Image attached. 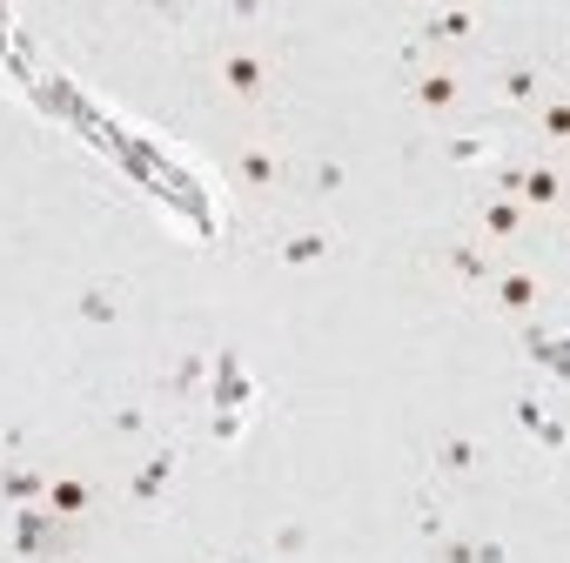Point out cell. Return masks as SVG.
I'll list each match as a JSON object with an SVG mask.
<instances>
[{
  "mask_svg": "<svg viewBox=\"0 0 570 563\" xmlns=\"http://www.w3.org/2000/svg\"><path fill=\"white\" fill-rule=\"evenodd\" d=\"M323 248H330V235H323V228H309V235H296L289 248H282V255H289V261H316Z\"/></svg>",
  "mask_w": 570,
  "mask_h": 563,
  "instance_id": "obj_14",
  "label": "cell"
},
{
  "mask_svg": "<svg viewBox=\"0 0 570 563\" xmlns=\"http://www.w3.org/2000/svg\"><path fill=\"white\" fill-rule=\"evenodd\" d=\"M48 490V470H28V463H0V503L8 510H35Z\"/></svg>",
  "mask_w": 570,
  "mask_h": 563,
  "instance_id": "obj_11",
  "label": "cell"
},
{
  "mask_svg": "<svg viewBox=\"0 0 570 563\" xmlns=\"http://www.w3.org/2000/svg\"><path fill=\"white\" fill-rule=\"evenodd\" d=\"M537 135H543V141H563V135H570V101H563V95L537 101Z\"/></svg>",
  "mask_w": 570,
  "mask_h": 563,
  "instance_id": "obj_13",
  "label": "cell"
},
{
  "mask_svg": "<svg viewBox=\"0 0 570 563\" xmlns=\"http://www.w3.org/2000/svg\"><path fill=\"white\" fill-rule=\"evenodd\" d=\"M523 228H530V208H523V201H510V195H483V208H476V241H483V248L523 241Z\"/></svg>",
  "mask_w": 570,
  "mask_h": 563,
  "instance_id": "obj_7",
  "label": "cell"
},
{
  "mask_svg": "<svg viewBox=\"0 0 570 563\" xmlns=\"http://www.w3.org/2000/svg\"><path fill=\"white\" fill-rule=\"evenodd\" d=\"M483 296H490L497 316H517V323H523V316L543 309V275H537V268H497Z\"/></svg>",
  "mask_w": 570,
  "mask_h": 563,
  "instance_id": "obj_6",
  "label": "cell"
},
{
  "mask_svg": "<svg viewBox=\"0 0 570 563\" xmlns=\"http://www.w3.org/2000/svg\"><path fill=\"white\" fill-rule=\"evenodd\" d=\"M41 510L68 530H81L95 510H101V483L88 470H48V490H41Z\"/></svg>",
  "mask_w": 570,
  "mask_h": 563,
  "instance_id": "obj_4",
  "label": "cell"
},
{
  "mask_svg": "<svg viewBox=\"0 0 570 563\" xmlns=\"http://www.w3.org/2000/svg\"><path fill=\"white\" fill-rule=\"evenodd\" d=\"M443 563H483V550H470V543H443Z\"/></svg>",
  "mask_w": 570,
  "mask_h": 563,
  "instance_id": "obj_16",
  "label": "cell"
},
{
  "mask_svg": "<svg viewBox=\"0 0 570 563\" xmlns=\"http://www.w3.org/2000/svg\"><path fill=\"white\" fill-rule=\"evenodd\" d=\"M215 88H222L235 108H262V101L275 95V61H268V48H255V41L215 48Z\"/></svg>",
  "mask_w": 570,
  "mask_h": 563,
  "instance_id": "obj_2",
  "label": "cell"
},
{
  "mask_svg": "<svg viewBox=\"0 0 570 563\" xmlns=\"http://www.w3.org/2000/svg\"><path fill=\"white\" fill-rule=\"evenodd\" d=\"M470 34H476V14H470V8H450V14H436V21H430V48H436V55L463 48Z\"/></svg>",
  "mask_w": 570,
  "mask_h": 563,
  "instance_id": "obj_12",
  "label": "cell"
},
{
  "mask_svg": "<svg viewBox=\"0 0 570 563\" xmlns=\"http://www.w3.org/2000/svg\"><path fill=\"white\" fill-rule=\"evenodd\" d=\"M497 95H503L510 108H537V101H550L557 88H550L543 61H510V68H497Z\"/></svg>",
  "mask_w": 570,
  "mask_h": 563,
  "instance_id": "obj_8",
  "label": "cell"
},
{
  "mask_svg": "<svg viewBox=\"0 0 570 563\" xmlns=\"http://www.w3.org/2000/svg\"><path fill=\"white\" fill-rule=\"evenodd\" d=\"M228 168H235V188L248 201H282V195H289V181H296V161L282 155L275 135H242L235 155H228Z\"/></svg>",
  "mask_w": 570,
  "mask_h": 563,
  "instance_id": "obj_1",
  "label": "cell"
},
{
  "mask_svg": "<svg viewBox=\"0 0 570 563\" xmlns=\"http://www.w3.org/2000/svg\"><path fill=\"white\" fill-rule=\"evenodd\" d=\"M410 95H416V108H430V115H450V108L463 101V75H456L450 61H436V68H423V75L410 81Z\"/></svg>",
  "mask_w": 570,
  "mask_h": 563,
  "instance_id": "obj_9",
  "label": "cell"
},
{
  "mask_svg": "<svg viewBox=\"0 0 570 563\" xmlns=\"http://www.w3.org/2000/svg\"><path fill=\"white\" fill-rule=\"evenodd\" d=\"M436 456H443V470H456V476L470 470V443H436Z\"/></svg>",
  "mask_w": 570,
  "mask_h": 563,
  "instance_id": "obj_15",
  "label": "cell"
},
{
  "mask_svg": "<svg viewBox=\"0 0 570 563\" xmlns=\"http://www.w3.org/2000/svg\"><path fill=\"white\" fill-rule=\"evenodd\" d=\"M497 268H503L497 248H483L476 235H443V241L430 248V275H443L450 289H470V296L490 289V275H497Z\"/></svg>",
  "mask_w": 570,
  "mask_h": 563,
  "instance_id": "obj_3",
  "label": "cell"
},
{
  "mask_svg": "<svg viewBox=\"0 0 570 563\" xmlns=\"http://www.w3.org/2000/svg\"><path fill=\"white\" fill-rule=\"evenodd\" d=\"M68 543H75V530H68V523H55L41 503H35V510H8V556L41 563V556H61Z\"/></svg>",
  "mask_w": 570,
  "mask_h": 563,
  "instance_id": "obj_5",
  "label": "cell"
},
{
  "mask_svg": "<svg viewBox=\"0 0 570 563\" xmlns=\"http://www.w3.org/2000/svg\"><path fill=\"white\" fill-rule=\"evenodd\" d=\"M517 201L523 208H557L563 201V168L557 161H523L517 168Z\"/></svg>",
  "mask_w": 570,
  "mask_h": 563,
  "instance_id": "obj_10",
  "label": "cell"
}]
</instances>
